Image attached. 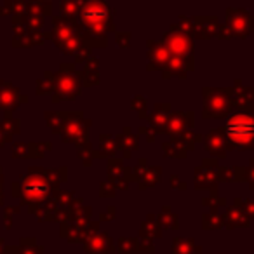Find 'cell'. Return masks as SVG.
<instances>
[{
	"mask_svg": "<svg viewBox=\"0 0 254 254\" xmlns=\"http://www.w3.org/2000/svg\"><path fill=\"white\" fill-rule=\"evenodd\" d=\"M226 132L237 143L251 141L254 138V120L246 115L233 117L226 126Z\"/></svg>",
	"mask_w": 254,
	"mask_h": 254,
	"instance_id": "6da1fadb",
	"label": "cell"
}]
</instances>
